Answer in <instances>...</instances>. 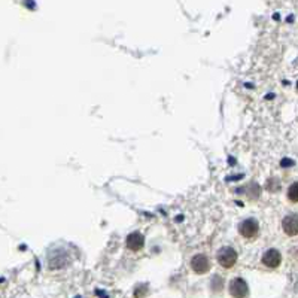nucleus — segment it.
Returning <instances> with one entry per match:
<instances>
[{
	"instance_id": "obj_1",
	"label": "nucleus",
	"mask_w": 298,
	"mask_h": 298,
	"mask_svg": "<svg viewBox=\"0 0 298 298\" xmlns=\"http://www.w3.org/2000/svg\"><path fill=\"white\" fill-rule=\"evenodd\" d=\"M218 263L221 267L224 268H232L235 263H237V252L230 248V246H222L219 251H218Z\"/></svg>"
},
{
	"instance_id": "obj_2",
	"label": "nucleus",
	"mask_w": 298,
	"mask_h": 298,
	"mask_svg": "<svg viewBox=\"0 0 298 298\" xmlns=\"http://www.w3.org/2000/svg\"><path fill=\"white\" fill-rule=\"evenodd\" d=\"M239 231H240V234H242L243 237H246V239H254V237H257V234L260 231V225H258L257 219L248 218V219H245V221L240 224Z\"/></svg>"
},
{
	"instance_id": "obj_3",
	"label": "nucleus",
	"mask_w": 298,
	"mask_h": 298,
	"mask_svg": "<svg viewBox=\"0 0 298 298\" xmlns=\"http://www.w3.org/2000/svg\"><path fill=\"white\" fill-rule=\"evenodd\" d=\"M230 294L234 298H245L249 294V286L242 277H235L230 282Z\"/></svg>"
},
{
	"instance_id": "obj_4",
	"label": "nucleus",
	"mask_w": 298,
	"mask_h": 298,
	"mask_svg": "<svg viewBox=\"0 0 298 298\" xmlns=\"http://www.w3.org/2000/svg\"><path fill=\"white\" fill-rule=\"evenodd\" d=\"M261 261L268 268H277L280 265V263H282V255H280V252L277 249L271 248V249L265 251L264 254H263Z\"/></svg>"
},
{
	"instance_id": "obj_5",
	"label": "nucleus",
	"mask_w": 298,
	"mask_h": 298,
	"mask_svg": "<svg viewBox=\"0 0 298 298\" xmlns=\"http://www.w3.org/2000/svg\"><path fill=\"white\" fill-rule=\"evenodd\" d=\"M191 268L197 273V274H204L210 270V261L206 255L203 254H199V255H194L191 258Z\"/></svg>"
},
{
	"instance_id": "obj_6",
	"label": "nucleus",
	"mask_w": 298,
	"mask_h": 298,
	"mask_svg": "<svg viewBox=\"0 0 298 298\" xmlns=\"http://www.w3.org/2000/svg\"><path fill=\"white\" fill-rule=\"evenodd\" d=\"M282 227H283V231L286 232L288 235H297V232H298L297 213H291V215L285 216V218H283V222H282Z\"/></svg>"
},
{
	"instance_id": "obj_7",
	"label": "nucleus",
	"mask_w": 298,
	"mask_h": 298,
	"mask_svg": "<svg viewBox=\"0 0 298 298\" xmlns=\"http://www.w3.org/2000/svg\"><path fill=\"white\" fill-rule=\"evenodd\" d=\"M145 246V237L140 234V232H132V234H129V237H127V248L133 251V252H137V251H140L142 248Z\"/></svg>"
},
{
	"instance_id": "obj_8",
	"label": "nucleus",
	"mask_w": 298,
	"mask_h": 298,
	"mask_svg": "<svg viewBox=\"0 0 298 298\" xmlns=\"http://www.w3.org/2000/svg\"><path fill=\"white\" fill-rule=\"evenodd\" d=\"M288 197L291 199V201H294V203H297V184L294 182L291 187H289V191H288Z\"/></svg>"
},
{
	"instance_id": "obj_9",
	"label": "nucleus",
	"mask_w": 298,
	"mask_h": 298,
	"mask_svg": "<svg viewBox=\"0 0 298 298\" xmlns=\"http://www.w3.org/2000/svg\"><path fill=\"white\" fill-rule=\"evenodd\" d=\"M76 298H81V297H76Z\"/></svg>"
}]
</instances>
